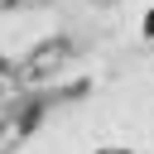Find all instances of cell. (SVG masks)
<instances>
[{"label": "cell", "mask_w": 154, "mask_h": 154, "mask_svg": "<svg viewBox=\"0 0 154 154\" xmlns=\"http://www.w3.org/2000/svg\"><path fill=\"white\" fill-rule=\"evenodd\" d=\"M63 53H67V43H43V48L24 63V72H29V77H43V72H53V67L63 63Z\"/></svg>", "instance_id": "6da1fadb"}, {"label": "cell", "mask_w": 154, "mask_h": 154, "mask_svg": "<svg viewBox=\"0 0 154 154\" xmlns=\"http://www.w3.org/2000/svg\"><path fill=\"white\" fill-rule=\"evenodd\" d=\"M0 5H24V0H0Z\"/></svg>", "instance_id": "3957f363"}, {"label": "cell", "mask_w": 154, "mask_h": 154, "mask_svg": "<svg viewBox=\"0 0 154 154\" xmlns=\"http://www.w3.org/2000/svg\"><path fill=\"white\" fill-rule=\"evenodd\" d=\"M144 34H149V38H154V10H149V14H144Z\"/></svg>", "instance_id": "7a4b0ae2"}]
</instances>
